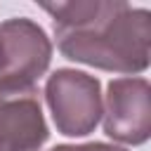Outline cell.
Here are the masks:
<instances>
[{
	"instance_id": "cell-2",
	"label": "cell",
	"mask_w": 151,
	"mask_h": 151,
	"mask_svg": "<svg viewBox=\"0 0 151 151\" xmlns=\"http://www.w3.org/2000/svg\"><path fill=\"white\" fill-rule=\"evenodd\" d=\"M45 101L57 132L85 137L101 118V83L85 71L57 68L45 83Z\"/></svg>"
},
{
	"instance_id": "cell-4",
	"label": "cell",
	"mask_w": 151,
	"mask_h": 151,
	"mask_svg": "<svg viewBox=\"0 0 151 151\" xmlns=\"http://www.w3.org/2000/svg\"><path fill=\"white\" fill-rule=\"evenodd\" d=\"M106 137L139 146L151 137V85L146 78H116L101 106Z\"/></svg>"
},
{
	"instance_id": "cell-5",
	"label": "cell",
	"mask_w": 151,
	"mask_h": 151,
	"mask_svg": "<svg viewBox=\"0 0 151 151\" xmlns=\"http://www.w3.org/2000/svg\"><path fill=\"white\" fill-rule=\"evenodd\" d=\"M47 137L40 92L0 85V151H40Z\"/></svg>"
},
{
	"instance_id": "cell-1",
	"label": "cell",
	"mask_w": 151,
	"mask_h": 151,
	"mask_svg": "<svg viewBox=\"0 0 151 151\" xmlns=\"http://www.w3.org/2000/svg\"><path fill=\"white\" fill-rule=\"evenodd\" d=\"M52 17L59 52L101 71L144 73L151 54V14L123 0H76L40 5Z\"/></svg>"
},
{
	"instance_id": "cell-6",
	"label": "cell",
	"mask_w": 151,
	"mask_h": 151,
	"mask_svg": "<svg viewBox=\"0 0 151 151\" xmlns=\"http://www.w3.org/2000/svg\"><path fill=\"white\" fill-rule=\"evenodd\" d=\"M50 151H127V149L104 144V142H90V144H59V146H54Z\"/></svg>"
},
{
	"instance_id": "cell-3",
	"label": "cell",
	"mask_w": 151,
	"mask_h": 151,
	"mask_svg": "<svg viewBox=\"0 0 151 151\" xmlns=\"http://www.w3.org/2000/svg\"><path fill=\"white\" fill-rule=\"evenodd\" d=\"M52 61V42L40 24L14 17L0 24V85L35 87Z\"/></svg>"
}]
</instances>
